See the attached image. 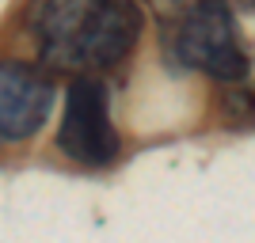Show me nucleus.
Returning <instances> with one entry per match:
<instances>
[{"label":"nucleus","mask_w":255,"mask_h":243,"mask_svg":"<svg viewBox=\"0 0 255 243\" xmlns=\"http://www.w3.org/2000/svg\"><path fill=\"white\" fill-rule=\"evenodd\" d=\"M57 152L80 167H107L122 152L111 122V91L96 76H76L65 91V110L57 122Z\"/></svg>","instance_id":"7ed1b4c3"},{"label":"nucleus","mask_w":255,"mask_h":243,"mask_svg":"<svg viewBox=\"0 0 255 243\" xmlns=\"http://www.w3.org/2000/svg\"><path fill=\"white\" fill-rule=\"evenodd\" d=\"M53 106V80L23 61H0V141L38 133Z\"/></svg>","instance_id":"20e7f679"},{"label":"nucleus","mask_w":255,"mask_h":243,"mask_svg":"<svg viewBox=\"0 0 255 243\" xmlns=\"http://www.w3.org/2000/svg\"><path fill=\"white\" fill-rule=\"evenodd\" d=\"M164 50L194 73L236 84L248 76V53L229 0H149Z\"/></svg>","instance_id":"f03ea898"},{"label":"nucleus","mask_w":255,"mask_h":243,"mask_svg":"<svg viewBox=\"0 0 255 243\" xmlns=\"http://www.w3.org/2000/svg\"><path fill=\"white\" fill-rule=\"evenodd\" d=\"M27 31L50 69L92 76L129 57L145 15L137 0H31Z\"/></svg>","instance_id":"f257e3e1"}]
</instances>
